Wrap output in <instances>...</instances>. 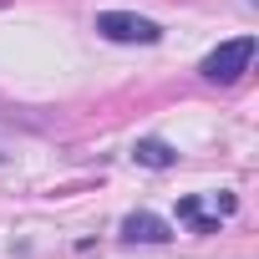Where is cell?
<instances>
[{"instance_id":"obj_2","label":"cell","mask_w":259,"mask_h":259,"mask_svg":"<svg viewBox=\"0 0 259 259\" xmlns=\"http://www.w3.org/2000/svg\"><path fill=\"white\" fill-rule=\"evenodd\" d=\"M97 31L107 41H138V46H153L163 31L148 21V16H133V11H102L97 16Z\"/></svg>"},{"instance_id":"obj_5","label":"cell","mask_w":259,"mask_h":259,"mask_svg":"<svg viewBox=\"0 0 259 259\" xmlns=\"http://www.w3.org/2000/svg\"><path fill=\"white\" fill-rule=\"evenodd\" d=\"M133 158H138L143 168H173V163H178V153H173L168 143H158V138H143V143L133 148Z\"/></svg>"},{"instance_id":"obj_3","label":"cell","mask_w":259,"mask_h":259,"mask_svg":"<svg viewBox=\"0 0 259 259\" xmlns=\"http://www.w3.org/2000/svg\"><path fill=\"white\" fill-rule=\"evenodd\" d=\"M224 213H234V193H213V203H203V198H178V219L193 224L198 234H213Z\"/></svg>"},{"instance_id":"obj_1","label":"cell","mask_w":259,"mask_h":259,"mask_svg":"<svg viewBox=\"0 0 259 259\" xmlns=\"http://www.w3.org/2000/svg\"><path fill=\"white\" fill-rule=\"evenodd\" d=\"M249 61H254V36H234V41H224L219 51H208L198 71H203L208 81H239V76L249 71Z\"/></svg>"},{"instance_id":"obj_4","label":"cell","mask_w":259,"mask_h":259,"mask_svg":"<svg viewBox=\"0 0 259 259\" xmlns=\"http://www.w3.org/2000/svg\"><path fill=\"white\" fill-rule=\"evenodd\" d=\"M122 234L133 239V244H168L173 239L168 219H158V213H127L122 219Z\"/></svg>"}]
</instances>
